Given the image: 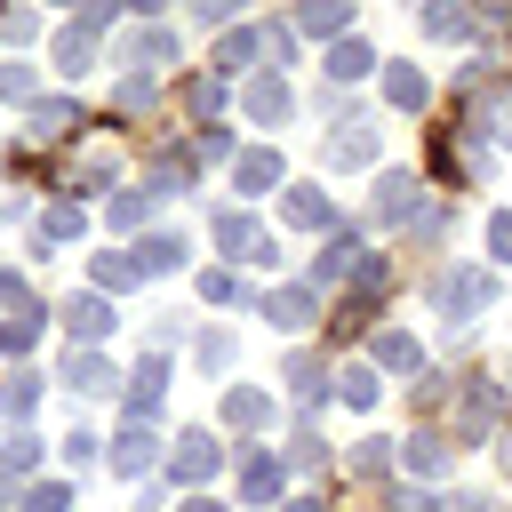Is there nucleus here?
<instances>
[{
	"instance_id": "f257e3e1",
	"label": "nucleus",
	"mask_w": 512,
	"mask_h": 512,
	"mask_svg": "<svg viewBox=\"0 0 512 512\" xmlns=\"http://www.w3.org/2000/svg\"><path fill=\"white\" fill-rule=\"evenodd\" d=\"M120 168H128L120 136H112V128H96V136H80V152L56 168V192H120Z\"/></svg>"
},
{
	"instance_id": "f03ea898",
	"label": "nucleus",
	"mask_w": 512,
	"mask_h": 512,
	"mask_svg": "<svg viewBox=\"0 0 512 512\" xmlns=\"http://www.w3.org/2000/svg\"><path fill=\"white\" fill-rule=\"evenodd\" d=\"M432 304H440L448 320H480V312L496 304V280H488L480 264H440V272H432Z\"/></svg>"
},
{
	"instance_id": "7ed1b4c3",
	"label": "nucleus",
	"mask_w": 512,
	"mask_h": 512,
	"mask_svg": "<svg viewBox=\"0 0 512 512\" xmlns=\"http://www.w3.org/2000/svg\"><path fill=\"white\" fill-rule=\"evenodd\" d=\"M208 232H216V248H224L232 264H280V256H272V240H264V224H256L248 208H216V224H208Z\"/></svg>"
},
{
	"instance_id": "20e7f679",
	"label": "nucleus",
	"mask_w": 512,
	"mask_h": 512,
	"mask_svg": "<svg viewBox=\"0 0 512 512\" xmlns=\"http://www.w3.org/2000/svg\"><path fill=\"white\" fill-rule=\"evenodd\" d=\"M368 216H376L384 232H400V224H416V216H424V184H416L408 168H392V176H376V200H368Z\"/></svg>"
},
{
	"instance_id": "39448f33",
	"label": "nucleus",
	"mask_w": 512,
	"mask_h": 512,
	"mask_svg": "<svg viewBox=\"0 0 512 512\" xmlns=\"http://www.w3.org/2000/svg\"><path fill=\"white\" fill-rule=\"evenodd\" d=\"M120 64H128V72H144V80H152V72H160V64H176V32H168V24H136V32H128V40H120Z\"/></svg>"
},
{
	"instance_id": "423d86ee",
	"label": "nucleus",
	"mask_w": 512,
	"mask_h": 512,
	"mask_svg": "<svg viewBox=\"0 0 512 512\" xmlns=\"http://www.w3.org/2000/svg\"><path fill=\"white\" fill-rule=\"evenodd\" d=\"M64 328H72L80 352H96V344L112 336V304H104V288H80V296L64 304Z\"/></svg>"
},
{
	"instance_id": "0eeeda50",
	"label": "nucleus",
	"mask_w": 512,
	"mask_h": 512,
	"mask_svg": "<svg viewBox=\"0 0 512 512\" xmlns=\"http://www.w3.org/2000/svg\"><path fill=\"white\" fill-rule=\"evenodd\" d=\"M376 144H384V128H376V120H344V128L328 136V152H320V160H328V168H368V160H376Z\"/></svg>"
},
{
	"instance_id": "6e6552de",
	"label": "nucleus",
	"mask_w": 512,
	"mask_h": 512,
	"mask_svg": "<svg viewBox=\"0 0 512 512\" xmlns=\"http://www.w3.org/2000/svg\"><path fill=\"white\" fill-rule=\"evenodd\" d=\"M280 480H288V464H280V456L240 448V496H248V504H272V496H280Z\"/></svg>"
},
{
	"instance_id": "1a4fd4ad",
	"label": "nucleus",
	"mask_w": 512,
	"mask_h": 512,
	"mask_svg": "<svg viewBox=\"0 0 512 512\" xmlns=\"http://www.w3.org/2000/svg\"><path fill=\"white\" fill-rule=\"evenodd\" d=\"M264 320L296 336V328H312V320H320V296H312V288H272V296H264Z\"/></svg>"
},
{
	"instance_id": "9d476101",
	"label": "nucleus",
	"mask_w": 512,
	"mask_h": 512,
	"mask_svg": "<svg viewBox=\"0 0 512 512\" xmlns=\"http://www.w3.org/2000/svg\"><path fill=\"white\" fill-rule=\"evenodd\" d=\"M152 464H160V448H152V424H128V432L112 440V472H120V480H144Z\"/></svg>"
},
{
	"instance_id": "9b49d317",
	"label": "nucleus",
	"mask_w": 512,
	"mask_h": 512,
	"mask_svg": "<svg viewBox=\"0 0 512 512\" xmlns=\"http://www.w3.org/2000/svg\"><path fill=\"white\" fill-rule=\"evenodd\" d=\"M216 464H224V448H216L208 432H184V440H176V456H168V472H176V480H216Z\"/></svg>"
},
{
	"instance_id": "f8f14e48",
	"label": "nucleus",
	"mask_w": 512,
	"mask_h": 512,
	"mask_svg": "<svg viewBox=\"0 0 512 512\" xmlns=\"http://www.w3.org/2000/svg\"><path fill=\"white\" fill-rule=\"evenodd\" d=\"M280 216H288V224H304V232H320V224H336V200H328L320 184H288Z\"/></svg>"
},
{
	"instance_id": "ddd939ff",
	"label": "nucleus",
	"mask_w": 512,
	"mask_h": 512,
	"mask_svg": "<svg viewBox=\"0 0 512 512\" xmlns=\"http://www.w3.org/2000/svg\"><path fill=\"white\" fill-rule=\"evenodd\" d=\"M384 104H400V112H424V104H432V80H424L416 64H384Z\"/></svg>"
},
{
	"instance_id": "4468645a",
	"label": "nucleus",
	"mask_w": 512,
	"mask_h": 512,
	"mask_svg": "<svg viewBox=\"0 0 512 512\" xmlns=\"http://www.w3.org/2000/svg\"><path fill=\"white\" fill-rule=\"evenodd\" d=\"M232 184H240L248 200H256V192H272V184H280V152H272V144L240 152V160H232Z\"/></svg>"
},
{
	"instance_id": "2eb2a0df",
	"label": "nucleus",
	"mask_w": 512,
	"mask_h": 512,
	"mask_svg": "<svg viewBox=\"0 0 512 512\" xmlns=\"http://www.w3.org/2000/svg\"><path fill=\"white\" fill-rule=\"evenodd\" d=\"M368 64H376V56H368L360 40H336V48L320 56V72H328V88H352V80H368Z\"/></svg>"
},
{
	"instance_id": "dca6fc26",
	"label": "nucleus",
	"mask_w": 512,
	"mask_h": 512,
	"mask_svg": "<svg viewBox=\"0 0 512 512\" xmlns=\"http://www.w3.org/2000/svg\"><path fill=\"white\" fill-rule=\"evenodd\" d=\"M128 256H136L144 280H152V272H176V264H184V240H176V232H144V240H128Z\"/></svg>"
},
{
	"instance_id": "f3484780",
	"label": "nucleus",
	"mask_w": 512,
	"mask_h": 512,
	"mask_svg": "<svg viewBox=\"0 0 512 512\" xmlns=\"http://www.w3.org/2000/svg\"><path fill=\"white\" fill-rule=\"evenodd\" d=\"M376 368H392V376H416V384H424V344L392 328V336H376Z\"/></svg>"
},
{
	"instance_id": "a211bd4d",
	"label": "nucleus",
	"mask_w": 512,
	"mask_h": 512,
	"mask_svg": "<svg viewBox=\"0 0 512 512\" xmlns=\"http://www.w3.org/2000/svg\"><path fill=\"white\" fill-rule=\"evenodd\" d=\"M400 464H408V472H416V480H440V472H448V464H456V448H448V440H440V432H416V440H408V456H400Z\"/></svg>"
},
{
	"instance_id": "6ab92c4d",
	"label": "nucleus",
	"mask_w": 512,
	"mask_h": 512,
	"mask_svg": "<svg viewBox=\"0 0 512 512\" xmlns=\"http://www.w3.org/2000/svg\"><path fill=\"white\" fill-rule=\"evenodd\" d=\"M88 64H96V32H80V24H64V32H56V72H64V80H80Z\"/></svg>"
},
{
	"instance_id": "aec40b11",
	"label": "nucleus",
	"mask_w": 512,
	"mask_h": 512,
	"mask_svg": "<svg viewBox=\"0 0 512 512\" xmlns=\"http://www.w3.org/2000/svg\"><path fill=\"white\" fill-rule=\"evenodd\" d=\"M256 48H264V32H256V24H232V32L216 40V80H224V72H248Z\"/></svg>"
},
{
	"instance_id": "412c9836",
	"label": "nucleus",
	"mask_w": 512,
	"mask_h": 512,
	"mask_svg": "<svg viewBox=\"0 0 512 512\" xmlns=\"http://www.w3.org/2000/svg\"><path fill=\"white\" fill-rule=\"evenodd\" d=\"M64 384H72V392H112L104 352H80V344H72V352H64Z\"/></svg>"
},
{
	"instance_id": "4be33fe9",
	"label": "nucleus",
	"mask_w": 512,
	"mask_h": 512,
	"mask_svg": "<svg viewBox=\"0 0 512 512\" xmlns=\"http://www.w3.org/2000/svg\"><path fill=\"white\" fill-rule=\"evenodd\" d=\"M248 112L272 128V120H288V80L280 72H264V80H248Z\"/></svg>"
},
{
	"instance_id": "5701e85b",
	"label": "nucleus",
	"mask_w": 512,
	"mask_h": 512,
	"mask_svg": "<svg viewBox=\"0 0 512 512\" xmlns=\"http://www.w3.org/2000/svg\"><path fill=\"white\" fill-rule=\"evenodd\" d=\"M32 136H40V144H72V136H80V112H72V104H32Z\"/></svg>"
},
{
	"instance_id": "b1692460",
	"label": "nucleus",
	"mask_w": 512,
	"mask_h": 512,
	"mask_svg": "<svg viewBox=\"0 0 512 512\" xmlns=\"http://www.w3.org/2000/svg\"><path fill=\"white\" fill-rule=\"evenodd\" d=\"M104 216H112V232H144V224H152V192H144V184H136V192H128V184H120V192H112V208H104Z\"/></svg>"
},
{
	"instance_id": "393cba45",
	"label": "nucleus",
	"mask_w": 512,
	"mask_h": 512,
	"mask_svg": "<svg viewBox=\"0 0 512 512\" xmlns=\"http://www.w3.org/2000/svg\"><path fill=\"white\" fill-rule=\"evenodd\" d=\"M224 416H232V424H240V432H256V424H272V416H280V408H272V400H264V392H248V384H232V392H224Z\"/></svg>"
},
{
	"instance_id": "a878e982",
	"label": "nucleus",
	"mask_w": 512,
	"mask_h": 512,
	"mask_svg": "<svg viewBox=\"0 0 512 512\" xmlns=\"http://www.w3.org/2000/svg\"><path fill=\"white\" fill-rule=\"evenodd\" d=\"M296 24H304L312 40H344V32H352V8H336V0L320 8V0H312V8H296Z\"/></svg>"
},
{
	"instance_id": "bb28decb",
	"label": "nucleus",
	"mask_w": 512,
	"mask_h": 512,
	"mask_svg": "<svg viewBox=\"0 0 512 512\" xmlns=\"http://www.w3.org/2000/svg\"><path fill=\"white\" fill-rule=\"evenodd\" d=\"M72 232H80V208H72V200H56V208H40V232H32V248L48 256V248H56V240H72Z\"/></svg>"
},
{
	"instance_id": "cd10ccee",
	"label": "nucleus",
	"mask_w": 512,
	"mask_h": 512,
	"mask_svg": "<svg viewBox=\"0 0 512 512\" xmlns=\"http://www.w3.org/2000/svg\"><path fill=\"white\" fill-rule=\"evenodd\" d=\"M0 408H8V416H16V424H24V416H32V408H40V376H32V368H16V376H8V384H0Z\"/></svg>"
},
{
	"instance_id": "c85d7f7f",
	"label": "nucleus",
	"mask_w": 512,
	"mask_h": 512,
	"mask_svg": "<svg viewBox=\"0 0 512 512\" xmlns=\"http://www.w3.org/2000/svg\"><path fill=\"white\" fill-rule=\"evenodd\" d=\"M16 472H40V440L32 432H8L0 440V480H16Z\"/></svg>"
},
{
	"instance_id": "c756f323",
	"label": "nucleus",
	"mask_w": 512,
	"mask_h": 512,
	"mask_svg": "<svg viewBox=\"0 0 512 512\" xmlns=\"http://www.w3.org/2000/svg\"><path fill=\"white\" fill-rule=\"evenodd\" d=\"M472 24H480L472 8H424V32L432 40H472Z\"/></svg>"
},
{
	"instance_id": "7c9ffc66",
	"label": "nucleus",
	"mask_w": 512,
	"mask_h": 512,
	"mask_svg": "<svg viewBox=\"0 0 512 512\" xmlns=\"http://www.w3.org/2000/svg\"><path fill=\"white\" fill-rule=\"evenodd\" d=\"M0 104H40V80H32V64H0Z\"/></svg>"
},
{
	"instance_id": "2f4dec72",
	"label": "nucleus",
	"mask_w": 512,
	"mask_h": 512,
	"mask_svg": "<svg viewBox=\"0 0 512 512\" xmlns=\"http://www.w3.org/2000/svg\"><path fill=\"white\" fill-rule=\"evenodd\" d=\"M152 96H160V80H144V72H120V88H112L120 112H152Z\"/></svg>"
},
{
	"instance_id": "473e14b6",
	"label": "nucleus",
	"mask_w": 512,
	"mask_h": 512,
	"mask_svg": "<svg viewBox=\"0 0 512 512\" xmlns=\"http://www.w3.org/2000/svg\"><path fill=\"white\" fill-rule=\"evenodd\" d=\"M136 280H144V264H136L128 248H120V256H96V288H136Z\"/></svg>"
},
{
	"instance_id": "72a5a7b5",
	"label": "nucleus",
	"mask_w": 512,
	"mask_h": 512,
	"mask_svg": "<svg viewBox=\"0 0 512 512\" xmlns=\"http://www.w3.org/2000/svg\"><path fill=\"white\" fill-rule=\"evenodd\" d=\"M32 344H40V304H32V312H16V320L0 328V352H32Z\"/></svg>"
},
{
	"instance_id": "f704fd0d",
	"label": "nucleus",
	"mask_w": 512,
	"mask_h": 512,
	"mask_svg": "<svg viewBox=\"0 0 512 512\" xmlns=\"http://www.w3.org/2000/svg\"><path fill=\"white\" fill-rule=\"evenodd\" d=\"M192 360H200L208 376H224V368H232V336H224V328H208V336L192 344Z\"/></svg>"
},
{
	"instance_id": "c9c22d12",
	"label": "nucleus",
	"mask_w": 512,
	"mask_h": 512,
	"mask_svg": "<svg viewBox=\"0 0 512 512\" xmlns=\"http://www.w3.org/2000/svg\"><path fill=\"white\" fill-rule=\"evenodd\" d=\"M344 400H352V408H376V400H384V376H376V368H344Z\"/></svg>"
},
{
	"instance_id": "e433bc0d",
	"label": "nucleus",
	"mask_w": 512,
	"mask_h": 512,
	"mask_svg": "<svg viewBox=\"0 0 512 512\" xmlns=\"http://www.w3.org/2000/svg\"><path fill=\"white\" fill-rule=\"evenodd\" d=\"M352 472H360V480H384V472H392V440H360V448H352Z\"/></svg>"
},
{
	"instance_id": "4c0bfd02",
	"label": "nucleus",
	"mask_w": 512,
	"mask_h": 512,
	"mask_svg": "<svg viewBox=\"0 0 512 512\" xmlns=\"http://www.w3.org/2000/svg\"><path fill=\"white\" fill-rule=\"evenodd\" d=\"M24 512H72V488L64 480H40V488H24Z\"/></svg>"
},
{
	"instance_id": "58836bf2",
	"label": "nucleus",
	"mask_w": 512,
	"mask_h": 512,
	"mask_svg": "<svg viewBox=\"0 0 512 512\" xmlns=\"http://www.w3.org/2000/svg\"><path fill=\"white\" fill-rule=\"evenodd\" d=\"M288 464H296V472H328V440H312V432H296V448H288Z\"/></svg>"
},
{
	"instance_id": "ea45409f",
	"label": "nucleus",
	"mask_w": 512,
	"mask_h": 512,
	"mask_svg": "<svg viewBox=\"0 0 512 512\" xmlns=\"http://www.w3.org/2000/svg\"><path fill=\"white\" fill-rule=\"evenodd\" d=\"M184 104H192V112H216V104H224V80H216V72H200V80L184 88Z\"/></svg>"
},
{
	"instance_id": "a19ab883",
	"label": "nucleus",
	"mask_w": 512,
	"mask_h": 512,
	"mask_svg": "<svg viewBox=\"0 0 512 512\" xmlns=\"http://www.w3.org/2000/svg\"><path fill=\"white\" fill-rule=\"evenodd\" d=\"M488 256H496V264H512V208H496V216H488Z\"/></svg>"
},
{
	"instance_id": "79ce46f5",
	"label": "nucleus",
	"mask_w": 512,
	"mask_h": 512,
	"mask_svg": "<svg viewBox=\"0 0 512 512\" xmlns=\"http://www.w3.org/2000/svg\"><path fill=\"white\" fill-rule=\"evenodd\" d=\"M200 296H208V304H232L240 280H232V272H200Z\"/></svg>"
},
{
	"instance_id": "37998d69",
	"label": "nucleus",
	"mask_w": 512,
	"mask_h": 512,
	"mask_svg": "<svg viewBox=\"0 0 512 512\" xmlns=\"http://www.w3.org/2000/svg\"><path fill=\"white\" fill-rule=\"evenodd\" d=\"M0 304H8V312H32V296H24V272H8V264H0Z\"/></svg>"
},
{
	"instance_id": "c03bdc74",
	"label": "nucleus",
	"mask_w": 512,
	"mask_h": 512,
	"mask_svg": "<svg viewBox=\"0 0 512 512\" xmlns=\"http://www.w3.org/2000/svg\"><path fill=\"white\" fill-rule=\"evenodd\" d=\"M32 32H40V16H24V8H16V16H0V40H32Z\"/></svg>"
},
{
	"instance_id": "a18cd8bd",
	"label": "nucleus",
	"mask_w": 512,
	"mask_h": 512,
	"mask_svg": "<svg viewBox=\"0 0 512 512\" xmlns=\"http://www.w3.org/2000/svg\"><path fill=\"white\" fill-rule=\"evenodd\" d=\"M232 152V128H200V160H224Z\"/></svg>"
},
{
	"instance_id": "49530a36",
	"label": "nucleus",
	"mask_w": 512,
	"mask_h": 512,
	"mask_svg": "<svg viewBox=\"0 0 512 512\" xmlns=\"http://www.w3.org/2000/svg\"><path fill=\"white\" fill-rule=\"evenodd\" d=\"M432 512H496V496H448V504H432Z\"/></svg>"
},
{
	"instance_id": "de8ad7c7",
	"label": "nucleus",
	"mask_w": 512,
	"mask_h": 512,
	"mask_svg": "<svg viewBox=\"0 0 512 512\" xmlns=\"http://www.w3.org/2000/svg\"><path fill=\"white\" fill-rule=\"evenodd\" d=\"M16 504H24V488H16V480H0V512H16Z\"/></svg>"
},
{
	"instance_id": "09e8293b",
	"label": "nucleus",
	"mask_w": 512,
	"mask_h": 512,
	"mask_svg": "<svg viewBox=\"0 0 512 512\" xmlns=\"http://www.w3.org/2000/svg\"><path fill=\"white\" fill-rule=\"evenodd\" d=\"M184 512H224V504H208V496H184Z\"/></svg>"
},
{
	"instance_id": "8fccbe9b",
	"label": "nucleus",
	"mask_w": 512,
	"mask_h": 512,
	"mask_svg": "<svg viewBox=\"0 0 512 512\" xmlns=\"http://www.w3.org/2000/svg\"><path fill=\"white\" fill-rule=\"evenodd\" d=\"M288 512H320V504H312V496H296V504H288Z\"/></svg>"
},
{
	"instance_id": "3c124183",
	"label": "nucleus",
	"mask_w": 512,
	"mask_h": 512,
	"mask_svg": "<svg viewBox=\"0 0 512 512\" xmlns=\"http://www.w3.org/2000/svg\"><path fill=\"white\" fill-rule=\"evenodd\" d=\"M504 400H512V368H504Z\"/></svg>"
}]
</instances>
